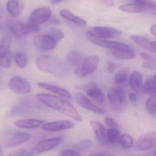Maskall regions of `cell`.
<instances>
[{"label":"cell","instance_id":"cell-49","mask_svg":"<svg viewBox=\"0 0 156 156\" xmlns=\"http://www.w3.org/2000/svg\"><path fill=\"white\" fill-rule=\"evenodd\" d=\"M50 22L55 24H59L60 23V21L57 18H52L50 19Z\"/></svg>","mask_w":156,"mask_h":156},{"label":"cell","instance_id":"cell-17","mask_svg":"<svg viewBox=\"0 0 156 156\" xmlns=\"http://www.w3.org/2000/svg\"><path fill=\"white\" fill-rule=\"evenodd\" d=\"M37 86L44 89L52 92L54 93L62 96L63 98H66L69 100L72 99V95L71 93L64 88L44 82H37Z\"/></svg>","mask_w":156,"mask_h":156},{"label":"cell","instance_id":"cell-34","mask_svg":"<svg viewBox=\"0 0 156 156\" xmlns=\"http://www.w3.org/2000/svg\"><path fill=\"white\" fill-rule=\"evenodd\" d=\"M119 143L124 149H129L133 145L134 141L131 136L127 134H124L121 135Z\"/></svg>","mask_w":156,"mask_h":156},{"label":"cell","instance_id":"cell-22","mask_svg":"<svg viewBox=\"0 0 156 156\" xmlns=\"http://www.w3.org/2000/svg\"><path fill=\"white\" fill-rule=\"evenodd\" d=\"M67 59L70 65L76 68L81 67L84 60L82 55L76 50L70 51L67 55Z\"/></svg>","mask_w":156,"mask_h":156},{"label":"cell","instance_id":"cell-24","mask_svg":"<svg viewBox=\"0 0 156 156\" xmlns=\"http://www.w3.org/2000/svg\"><path fill=\"white\" fill-rule=\"evenodd\" d=\"M142 91L146 94L151 95L156 94V80L153 76L147 79L143 84Z\"/></svg>","mask_w":156,"mask_h":156},{"label":"cell","instance_id":"cell-42","mask_svg":"<svg viewBox=\"0 0 156 156\" xmlns=\"http://www.w3.org/2000/svg\"><path fill=\"white\" fill-rule=\"evenodd\" d=\"M107 69H108V71L111 73H112L115 69V64L113 62L109 61V62H107Z\"/></svg>","mask_w":156,"mask_h":156},{"label":"cell","instance_id":"cell-8","mask_svg":"<svg viewBox=\"0 0 156 156\" xmlns=\"http://www.w3.org/2000/svg\"><path fill=\"white\" fill-rule=\"evenodd\" d=\"M87 34L100 38H112L121 35L122 32L118 29L109 27H95L88 31Z\"/></svg>","mask_w":156,"mask_h":156},{"label":"cell","instance_id":"cell-33","mask_svg":"<svg viewBox=\"0 0 156 156\" xmlns=\"http://www.w3.org/2000/svg\"><path fill=\"white\" fill-rule=\"evenodd\" d=\"M146 109L149 114L151 115L156 114V94L152 95L147 100L145 104Z\"/></svg>","mask_w":156,"mask_h":156},{"label":"cell","instance_id":"cell-50","mask_svg":"<svg viewBox=\"0 0 156 156\" xmlns=\"http://www.w3.org/2000/svg\"><path fill=\"white\" fill-rule=\"evenodd\" d=\"M62 1L63 0H51V2L52 4H56Z\"/></svg>","mask_w":156,"mask_h":156},{"label":"cell","instance_id":"cell-9","mask_svg":"<svg viewBox=\"0 0 156 156\" xmlns=\"http://www.w3.org/2000/svg\"><path fill=\"white\" fill-rule=\"evenodd\" d=\"M33 42L36 47L43 51H49L54 49L57 42L48 34L39 35L34 37Z\"/></svg>","mask_w":156,"mask_h":156},{"label":"cell","instance_id":"cell-3","mask_svg":"<svg viewBox=\"0 0 156 156\" xmlns=\"http://www.w3.org/2000/svg\"><path fill=\"white\" fill-rule=\"evenodd\" d=\"M7 24L12 33L17 37H23L31 33H37L40 30L38 25L26 23L18 19L9 18Z\"/></svg>","mask_w":156,"mask_h":156},{"label":"cell","instance_id":"cell-12","mask_svg":"<svg viewBox=\"0 0 156 156\" xmlns=\"http://www.w3.org/2000/svg\"><path fill=\"white\" fill-rule=\"evenodd\" d=\"M86 94L92 99L100 103L105 101V95L101 87L94 81L89 82L84 88Z\"/></svg>","mask_w":156,"mask_h":156},{"label":"cell","instance_id":"cell-40","mask_svg":"<svg viewBox=\"0 0 156 156\" xmlns=\"http://www.w3.org/2000/svg\"><path fill=\"white\" fill-rule=\"evenodd\" d=\"M26 150L24 149H19L17 150H14L12 152H11L8 156H22L25 154Z\"/></svg>","mask_w":156,"mask_h":156},{"label":"cell","instance_id":"cell-41","mask_svg":"<svg viewBox=\"0 0 156 156\" xmlns=\"http://www.w3.org/2000/svg\"><path fill=\"white\" fill-rule=\"evenodd\" d=\"M141 56L145 60L147 61H153L154 60V57L149 54H147V53H142L141 54Z\"/></svg>","mask_w":156,"mask_h":156},{"label":"cell","instance_id":"cell-31","mask_svg":"<svg viewBox=\"0 0 156 156\" xmlns=\"http://www.w3.org/2000/svg\"><path fill=\"white\" fill-rule=\"evenodd\" d=\"M135 2L144 6L145 11H149L156 15V2L152 0H135Z\"/></svg>","mask_w":156,"mask_h":156},{"label":"cell","instance_id":"cell-14","mask_svg":"<svg viewBox=\"0 0 156 156\" xmlns=\"http://www.w3.org/2000/svg\"><path fill=\"white\" fill-rule=\"evenodd\" d=\"M156 145V133L150 132L142 135L136 143V147L139 151L152 149Z\"/></svg>","mask_w":156,"mask_h":156},{"label":"cell","instance_id":"cell-32","mask_svg":"<svg viewBox=\"0 0 156 156\" xmlns=\"http://www.w3.org/2000/svg\"><path fill=\"white\" fill-rule=\"evenodd\" d=\"M92 142L90 140H83L79 141L74 144L72 146L73 150L77 152H83L89 149L91 146Z\"/></svg>","mask_w":156,"mask_h":156},{"label":"cell","instance_id":"cell-18","mask_svg":"<svg viewBox=\"0 0 156 156\" xmlns=\"http://www.w3.org/2000/svg\"><path fill=\"white\" fill-rule=\"evenodd\" d=\"M24 5L22 0H8L6 8L7 12L13 17L21 15L23 11Z\"/></svg>","mask_w":156,"mask_h":156},{"label":"cell","instance_id":"cell-19","mask_svg":"<svg viewBox=\"0 0 156 156\" xmlns=\"http://www.w3.org/2000/svg\"><path fill=\"white\" fill-rule=\"evenodd\" d=\"M108 98L112 103H123L126 100L125 93L122 88L115 87L108 92Z\"/></svg>","mask_w":156,"mask_h":156},{"label":"cell","instance_id":"cell-38","mask_svg":"<svg viewBox=\"0 0 156 156\" xmlns=\"http://www.w3.org/2000/svg\"><path fill=\"white\" fill-rule=\"evenodd\" d=\"M60 156H81L77 151L73 149H66L60 152Z\"/></svg>","mask_w":156,"mask_h":156},{"label":"cell","instance_id":"cell-2","mask_svg":"<svg viewBox=\"0 0 156 156\" xmlns=\"http://www.w3.org/2000/svg\"><path fill=\"white\" fill-rule=\"evenodd\" d=\"M36 65L43 72L51 73L58 76H64L68 72L64 63L59 59L48 55L38 57Z\"/></svg>","mask_w":156,"mask_h":156},{"label":"cell","instance_id":"cell-27","mask_svg":"<svg viewBox=\"0 0 156 156\" xmlns=\"http://www.w3.org/2000/svg\"><path fill=\"white\" fill-rule=\"evenodd\" d=\"M11 39L10 36H5L0 40V57L10 54Z\"/></svg>","mask_w":156,"mask_h":156},{"label":"cell","instance_id":"cell-10","mask_svg":"<svg viewBox=\"0 0 156 156\" xmlns=\"http://www.w3.org/2000/svg\"><path fill=\"white\" fill-rule=\"evenodd\" d=\"M52 11L49 7L44 6L34 10L30 15L29 21L37 25L47 22L51 18Z\"/></svg>","mask_w":156,"mask_h":156},{"label":"cell","instance_id":"cell-28","mask_svg":"<svg viewBox=\"0 0 156 156\" xmlns=\"http://www.w3.org/2000/svg\"><path fill=\"white\" fill-rule=\"evenodd\" d=\"M14 59L16 65L21 68L25 67L28 64V57L26 54L22 51H17L14 53Z\"/></svg>","mask_w":156,"mask_h":156},{"label":"cell","instance_id":"cell-4","mask_svg":"<svg viewBox=\"0 0 156 156\" xmlns=\"http://www.w3.org/2000/svg\"><path fill=\"white\" fill-rule=\"evenodd\" d=\"M32 137L31 134L25 132H12L6 134L3 137V143L6 147L19 145L29 140Z\"/></svg>","mask_w":156,"mask_h":156},{"label":"cell","instance_id":"cell-21","mask_svg":"<svg viewBox=\"0 0 156 156\" xmlns=\"http://www.w3.org/2000/svg\"><path fill=\"white\" fill-rule=\"evenodd\" d=\"M45 122L44 121L38 119H29L19 120L15 123L16 126L24 129H32L40 126Z\"/></svg>","mask_w":156,"mask_h":156},{"label":"cell","instance_id":"cell-45","mask_svg":"<svg viewBox=\"0 0 156 156\" xmlns=\"http://www.w3.org/2000/svg\"><path fill=\"white\" fill-rule=\"evenodd\" d=\"M90 155L95 156H110L113 155L106 153H100V152H96V153H93V154L92 153L90 154Z\"/></svg>","mask_w":156,"mask_h":156},{"label":"cell","instance_id":"cell-16","mask_svg":"<svg viewBox=\"0 0 156 156\" xmlns=\"http://www.w3.org/2000/svg\"><path fill=\"white\" fill-rule=\"evenodd\" d=\"M90 124L100 144L104 146L107 144L108 142L106 138V130L103 125L94 120L90 121Z\"/></svg>","mask_w":156,"mask_h":156},{"label":"cell","instance_id":"cell-13","mask_svg":"<svg viewBox=\"0 0 156 156\" xmlns=\"http://www.w3.org/2000/svg\"><path fill=\"white\" fill-rule=\"evenodd\" d=\"M76 101L80 106L84 109L100 114H104L105 113V110L101 109L92 102L90 99L82 93H78L75 95Z\"/></svg>","mask_w":156,"mask_h":156},{"label":"cell","instance_id":"cell-35","mask_svg":"<svg viewBox=\"0 0 156 156\" xmlns=\"http://www.w3.org/2000/svg\"><path fill=\"white\" fill-rule=\"evenodd\" d=\"M129 70L127 68L123 69L120 71L115 75V81L118 84H122L127 81L128 78Z\"/></svg>","mask_w":156,"mask_h":156},{"label":"cell","instance_id":"cell-15","mask_svg":"<svg viewBox=\"0 0 156 156\" xmlns=\"http://www.w3.org/2000/svg\"><path fill=\"white\" fill-rule=\"evenodd\" d=\"M75 125V123L72 121L60 120L45 124L43 126V129L47 132H59L71 129Z\"/></svg>","mask_w":156,"mask_h":156},{"label":"cell","instance_id":"cell-25","mask_svg":"<svg viewBox=\"0 0 156 156\" xmlns=\"http://www.w3.org/2000/svg\"><path fill=\"white\" fill-rule=\"evenodd\" d=\"M112 53L115 57L118 59H132L135 57L133 49H113Z\"/></svg>","mask_w":156,"mask_h":156},{"label":"cell","instance_id":"cell-23","mask_svg":"<svg viewBox=\"0 0 156 156\" xmlns=\"http://www.w3.org/2000/svg\"><path fill=\"white\" fill-rule=\"evenodd\" d=\"M60 15L63 18H66L67 20L79 25L83 26L86 25V22L85 20L75 15L74 14L72 13L71 12L68 10H65V9L62 10V11H60Z\"/></svg>","mask_w":156,"mask_h":156},{"label":"cell","instance_id":"cell-36","mask_svg":"<svg viewBox=\"0 0 156 156\" xmlns=\"http://www.w3.org/2000/svg\"><path fill=\"white\" fill-rule=\"evenodd\" d=\"M47 34L54 38L57 42H59L62 40L65 36L64 33L62 30L56 28L50 29Z\"/></svg>","mask_w":156,"mask_h":156},{"label":"cell","instance_id":"cell-26","mask_svg":"<svg viewBox=\"0 0 156 156\" xmlns=\"http://www.w3.org/2000/svg\"><path fill=\"white\" fill-rule=\"evenodd\" d=\"M119 9L121 11L127 13H138L145 11L143 5L136 2L135 3L126 4L120 5Z\"/></svg>","mask_w":156,"mask_h":156},{"label":"cell","instance_id":"cell-48","mask_svg":"<svg viewBox=\"0 0 156 156\" xmlns=\"http://www.w3.org/2000/svg\"><path fill=\"white\" fill-rule=\"evenodd\" d=\"M150 31L153 35L156 36V24L151 27Z\"/></svg>","mask_w":156,"mask_h":156},{"label":"cell","instance_id":"cell-11","mask_svg":"<svg viewBox=\"0 0 156 156\" xmlns=\"http://www.w3.org/2000/svg\"><path fill=\"white\" fill-rule=\"evenodd\" d=\"M61 137L48 138L41 141L34 149V153L37 154L50 151L56 148L62 143Z\"/></svg>","mask_w":156,"mask_h":156},{"label":"cell","instance_id":"cell-5","mask_svg":"<svg viewBox=\"0 0 156 156\" xmlns=\"http://www.w3.org/2000/svg\"><path fill=\"white\" fill-rule=\"evenodd\" d=\"M99 56L96 55L89 56L84 60L82 67L76 69L75 73L79 77H86L93 73L99 65Z\"/></svg>","mask_w":156,"mask_h":156},{"label":"cell","instance_id":"cell-52","mask_svg":"<svg viewBox=\"0 0 156 156\" xmlns=\"http://www.w3.org/2000/svg\"><path fill=\"white\" fill-rule=\"evenodd\" d=\"M153 77H154V78L156 80V75H154Z\"/></svg>","mask_w":156,"mask_h":156},{"label":"cell","instance_id":"cell-20","mask_svg":"<svg viewBox=\"0 0 156 156\" xmlns=\"http://www.w3.org/2000/svg\"><path fill=\"white\" fill-rule=\"evenodd\" d=\"M143 74L138 71H134L132 72L130 77V86L131 89L135 92L142 90L143 87Z\"/></svg>","mask_w":156,"mask_h":156},{"label":"cell","instance_id":"cell-7","mask_svg":"<svg viewBox=\"0 0 156 156\" xmlns=\"http://www.w3.org/2000/svg\"><path fill=\"white\" fill-rule=\"evenodd\" d=\"M86 36L90 42L102 47L112 49H133L130 45L124 43L104 40L103 38L92 36L88 34H87Z\"/></svg>","mask_w":156,"mask_h":156},{"label":"cell","instance_id":"cell-44","mask_svg":"<svg viewBox=\"0 0 156 156\" xmlns=\"http://www.w3.org/2000/svg\"><path fill=\"white\" fill-rule=\"evenodd\" d=\"M101 2L105 5L111 7L113 6L114 2L113 0H100Z\"/></svg>","mask_w":156,"mask_h":156},{"label":"cell","instance_id":"cell-47","mask_svg":"<svg viewBox=\"0 0 156 156\" xmlns=\"http://www.w3.org/2000/svg\"><path fill=\"white\" fill-rule=\"evenodd\" d=\"M142 65H143V67L145 68L150 69L153 68V66L150 63H148V62H144Z\"/></svg>","mask_w":156,"mask_h":156},{"label":"cell","instance_id":"cell-39","mask_svg":"<svg viewBox=\"0 0 156 156\" xmlns=\"http://www.w3.org/2000/svg\"><path fill=\"white\" fill-rule=\"evenodd\" d=\"M105 122L106 125L111 128H117L118 127L117 123L110 117H105Z\"/></svg>","mask_w":156,"mask_h":156},{"label":"cell","instance_id":"cell-53","mask_svg":"<svg viewBox=\"0 0 156 156\" xmlns=\"http://www.w3.org/2000/svg\"><path fill=\"white\" fill-rule=\"evenodd\" d=\"M154 154H155V155L156 156V149H155V150Z\"/></svg>","mask_w":156,"mask_h":156},{"label":"cell","instance_id":"cell-30","mask_svg":"<svg viewBox=\"0 0 156 156\" xmlns=\"http://www.w3.org/2000/svg\"><path fill=\"white\" fill-rule=\"evenodd\" d=\"M131 38L135 43H136L141 47L150 51L151 40L145 37L139 35H132Z\"/></svg>","mask_w":156,"mask_h":156},{"label":"cell","instance_id":"cell-29","mask_svg":"<svg viewBox=\"0 0 156 156\" xmlns=\"http://www.w3.org/2000/svg\"><path fill=\"white\" fill-rule=\"evenodd\" d=\"M121 136V132L116 128H111L106 131L107 142L110 144L119 143Z\"/></svg>","mask_w":156,"mask_h":156},{"label":"cell","instance_id":"cell-6","mask_svg":"<svg viewBox=\"0 0 156 156\" xmlns=\"http://www.w3.org/2000/svg\"><path fill=\"white\" fill-rule=\"evenodd\" d=\"M9 87L13 92L17 94H27L32 90L30 82L19 76H15L10 80Z\"/></svg>","mask_w":156,"mask_h":156},{"label":"cell","instance_id":"cell-46","mask_svg":"<svg viewBox=\"0 0 156 156\" xmlns=\"http://www.w3.org/2000/svg\"><path fill=\"white\" fill-rule=\"evenodd\" d=\"M150 51L156 53V41H151Z\"/></svg>","mask_w":156,"mask_h":156},{"label":"cell","instance_id":"cell-37","mask_svg":"<svg viewBox=\"0 0 156 156\" xmlns=\"http://www.w3.org/2000/svg\"><path fill=\"white\" fill-rule=\"evenodd\" d=\"M11 65V54L4 56L0 57V67L8 69Z\"/></svg>","mask_w":156,"mask_h":156},{"label":"cell","instance_id":"cell-1","mask_svg":"<svg viewBox=\"0 0 156 156\" xmlns=\"http://www.w3.org/2000/svg\"><path fill=\"white\" fill-rule=\"evenodd\" d=\"M37 98L42 103L78 122L82 117L75 107L68 101L58 96L46 93H38Z\"/></svg>","mask_w":156,"mask_h":156},{"label":"cell","instance_id":"cell-43","mask_svg":"<svg viewBox=\"0 0 156 156\" xmlns=\"http://www.w3.org/2000/svg\"><path fill=\"white\" fill-rule=\"evenodd\" d=\"M129 100L133 103H135L137 101V97L134 93H130L128 95Z\"/></svg>","mask_w":156,"mask_h":156},{"label":"cell","instance_id":"cell-51","mask_svg":"<svg viewBox=\"0 0 156 156\" xmlns=\"http://www.w3.org/2000/svg\"><path fill=\"white\" fill-rule=\"evenodd\" d=\"M2 155V150H1V148H0V156Z\"/></svg>","mask_w":156,"mask_h":156}]
</instances>
